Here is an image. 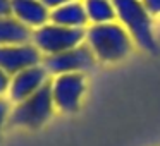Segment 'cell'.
Masks as SVG:
<instances>
[{
    "instance_id": "277c9868",
    "label": "cell",
    "mask_w": 160,
    "mask_h": 146,
    "mask_svg": "<svg viewBox=\"0 0 160 146\" xmlns=\"http://www.w3.org/2000/svg\"><path fill=\"white\" fill-rule=\"evenodd\" d=\"M53 108H55V105H53L52 98V88L48 83L40 91H36L33 96L26 98L21 103H16V107L11 110L9 120L12 125L38 129L52 117Z\"/></svg>"
},
{
    "instance_id": "ba28073f",
    "label": "cell",
    "mask_w": 160,
    "mask_h": 146,
    "mask_svg": "<svg viewBox=\"0 0 160 146\" xmlns=\"http://www.w3.org/2000/svg\"><path fill=\"white\" fill-rule=\"evenodd\" d=\"M50 74L43 67V64L35 67H29L26 71H21L19 74L11 77V84H9V98L14 103H21L26 98L33 96L36 91H40L43 86L50 83L48 81Z\"/></svg>"
},
{
    "instance_id": "2e32d148",
    "label": "cell",
    "mask_w": 160,
    "mask_h": 146,
    "mask_svg": "<svg viewBox=\"0 0 160 146\" xmlns=\"http://www.w3.org/2000/svg\"><path fill=\"white\" fill-rule=\"evenodd\" d=\"M69 2H72V0H42V4L45 5L50 12L59 9V7H62V5H66V4H69Z\"/></svg>"
},
{
    "instance_id": "4fadbf2b",
    "label": "cell",
    "mask_w": 160,
    "mask_h": 146,
    "mask_svg": "<svg viewBox=\"0 0 160 146\" xmlns=\"http://www.w3.org/2000/svg\"><path fill=\"white\" fill-rule=\"evenodd\" d=\"M152 17H160V0H141Z\"/></svg>"
},
{
    "instance_id": "7c38bea8",
    "label": "cell",
    "mask_w": 160,
    "mask_h": 146,
    "mask_svg": "<svg viewBox=\"0 0 160 146\" xmlns=\"http://www.w3.org/2000/svg\"><path fill=\"white\" fill-rule=\"evenodd\" d=\"M83 5L90 26L117 21V14H115V7L112 0H83Z\"/></svg>"
},
{
    "instance_id": "8fae6325",
    "label": "cell",
    "mask_w": 160,
    "mask_h": 146,
    "mask_svg": "<svg viewBox=\"0 0 160 146\" xmlns=\"http://www.w3.org/2000/svg\"><path fill=\"white\" fill-rule=\"evenodd\" d=\"M33 31L12 16L0 17V46L31 43Z\"/></svg>"
},
{
    "instance_id": "5bb4252c",
    "label": "cell",
    "mask_w": 160,
    "mask_h": 146,
    "mask_svg": "<svg viewBox=\"0 0 160 146\" xmlns=\"http://www.w3.org/2000/svg\"><path fill=\"white\" fill-rule=\"evenodd\" d=\"M11 117V105L5 98H0V129L4 127L5 120Z\"/></svg>"
},
{
    "instance_id": "3957f363",
    "label": "cell",
    "mask_w": 160,
    "mask_h": 146,
    "mask_svg": "<svg viewBox=\"0 0 160 146\" xmlns=\"http://www.w3.org/2000/svg\"><path fill=\"white\" fill-rule=\"evenodd\" d=\"M84 40H86V29H71L48 22L33 31L31 43L45 59V57H52L76 48L83 45Z\"/></svg>"
},
{
    "instance_id": "9c48e42d",
    "label": "cell",
    "mask_w": 160,
    "mask_h": 146,
    "mask_svg": "<svg viewBox=\"0 0 160 146\" xmlns=\"http://www.w3.org/2000/svg\"><path fill=\"white\" fill-rule=\"evenodd\" d=\"M11 16L31 31L50 22V11L42 4V0H12Z\"/></svg>"
},
{
    "instance_id": "8992f818",
    "label": "cell",
    "mask_w": 160,
    "mask_h": 146,
    "mask_svg": "<svg viewBox=\"0 0 160 146\" xmlns=\"http://www.w3.org/2000/svg\"><path fill=\"white\" fill-rule=\"evenodd\" d=\"M50 88H52L55 108L71 114L79 108L86 90V81L83 74H62V76H55V79L50 83Z\"/></svg>"
},
{
    "instance_id": "7a4b0ae2",
    "label": "cell",
    "mask_w": 160,
    "mask_h": 146,
    "mask_svg": "<svg viewBox=\"0 0 160 146\" xmlns=\"http://www.w3.org/2000/svg\"><path fill=\"white\" fill-rule=\"evenodd\" d=\"M112 2L117 14V22L124 26L134 45L146 52H157L158 45L153 35V17L148 14L141 0H112Z\"/></svg>"
},
{
    "instance_id": "52a82bcc",
    "label": "cell",
    "mask_w": 160,
    "mask_h": 146,
    "mask_svg": "<svg viewBox=\"0 0 160 146\" xmlns=\"http://www.w3.org/2000/svg\"><path fill=\"white\" fill-rule=\"evenodd\" d=\"M42 62L43 55L33 43L0 46V69L11 77L19 74L21 71L40 66Z\"/></svg>"
},
{
    "instance_id": "9a60e30c",
    "label": "cell",
    "mask_w": 160,
    "mask_h": 146,
    "mask_svg": "<svg viewBox=\"0 0 160 146\" xmlns=\"http://www.w3.org/2000/svg\"><path fill=\"white\" fill-rule=\"evenodd\" d=\"M9 84H11V76L0 69V98H4L5 93H9Z\"/></svg>"
},
{
    "instance_id": "30bf717a",
    "label": "cell",
    "mask_w": 160,
    "mask_h": 146,
    "mask_svg": "<svg viewBox=\"0 0 160 146\" xmlns=\"http://www.w3.org/2000/svg\"><path fill=\"white\" fill-rule=\"evenodd\" d=\"M50 22L71 29H86L90 26L83 0H72L69 4L50 12Z\"/></svg>"
},
{
    "instance_id": "6da1fadb",
    "label": "cell",
    "mask_w": 160,
    "mask_h": 146,
    "mask_svg": "<svg viewBox=\"0 0 160 146\" xmlns=\"http://www.w3.org/2000/svg\"><path fill=\"white\" fill-rule=\"evenodd\" d=\"M84 43L90 46L95 59L102 62H119L126 59L134 45L129 33L117 21L88 26Z\"/></svg>"
},
{
    "instance_id": "e0dca14e",
    "label": "cell",
    "mask_w": 160,
    "mask_h": 146,
    "mask_svg": "<svg viewBox=\"0 0 160 146\" xmlns=\"http://www.w3.org/2000/svg\"><path fill=\"white\" fill-rule=\"evenodd\" d=\"M11 9H12V0H0V17L11 16Z\"/></svg>"
},
{
    "instance_id": "5b68a950",
    "label": "cell",
    "mask_w": 160,
    "mask_h": 146,
    "mask_svg": "<svg viewBox=\"0 0 160 146\" xmlns=\"http://www.w3.org/2000/svg\"><path fill=\"white\" fill-rule=\"evenodd\" d=\"M95 62H97V59H95L93 52L86 43H83L72 50H67V52L57 53L52 57H45L42 64L48 74L62 76V74H83V71L93 67Z\"/></svg>"
}]
</instances>
